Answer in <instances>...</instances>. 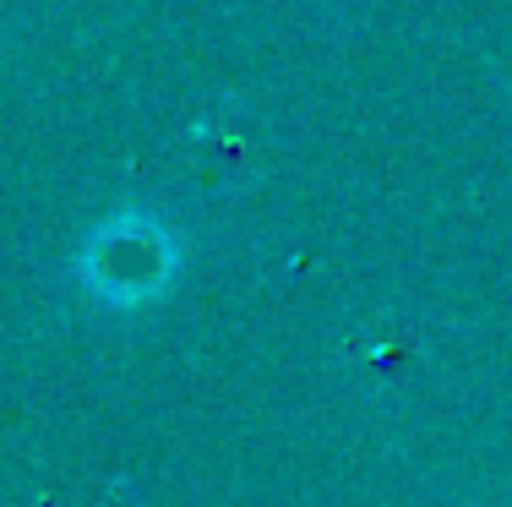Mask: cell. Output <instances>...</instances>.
<instances>
[{
  "instance_id": "6da1fadb",
  "label": "cell",
  "mask_w": 512,
  "mask_h": 507,
  "mask_svg": "<svg viewBox=\"0 0 512 507\" xmlns=\"http://www.w3.org/2000/svg\"><path fill=\"white\" fill-rule=\"evenodd\" d=\"M77 268L82 284L109 306H142V300L164 295L175 279V235L153 213L126 208L88 235Z\"/></svg>"
}]
</instances>
